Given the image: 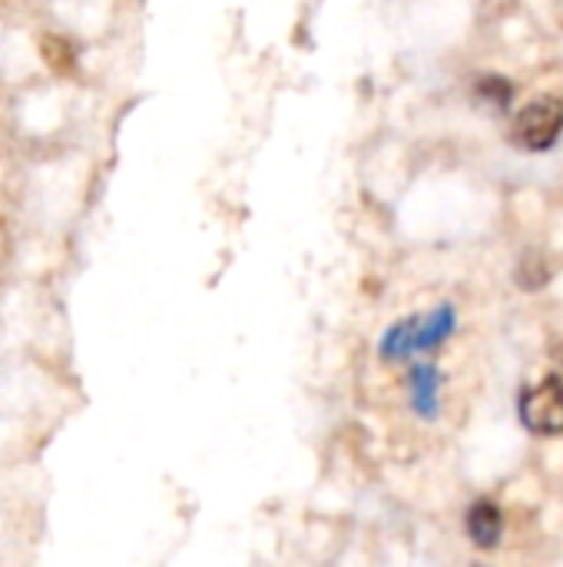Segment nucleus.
<instances>
[{"label": "nucleus", "mask_w": 563, "mask_h": 567, "mask_svg": "<svg viewBox=\"0 0 563 567\" xmlns=\"http://www.w3.org/2000/svg\"><path fill=\"white\" fill-rule=\"evenodd\" d=\"M561 130L563 103L557 96H538V100H531V103L518 113V120H514V140H518L524 150H534V153L554 146L557 136H561Z\"/></svg>", "instance_id": "obj_1"}, {"label": "nucleus", "mask_w": 563, "mask_h": 567, "mask_svg": "<svg viewBox=\"0 0 563 567\" xmlns=\"http://www.w3.org/2000/svg\"><path fill=\"white\" fill-rule=\"evenodd\" d=\"M521 422L538 435H561L563 382L557 375H548L538 389L521 395Z\"/></svg>", "instance_id": "obj_2"}, {"label": "nucleus", "mask_w": 563, "mask_h": 567, "mask_svg": "<svg viewBox=\"0 0 563 567\" xmlns=\"http://www.w3.org/2000/svg\"><path fill=\"white\" fill-rule=\"evenodd\" d=\"M468 535L478 548L491 551L501 545V535H504V518L498 512V505L491 502H478L471 512H468Z\"/></svg>", "instance_id": "obj_3"}, {"label": "nucleus", "mask_w": 563, "mask_h": 567, "mask_svg": "<svg viewBox=\"0 0 563 567\" xmlns=\"http://www.w3.org/2000/svg\"><path fill=\"white\" fill-rule=\"evenodd\" d=\"M411 405L421 419H435L438 415V389H441V375L435 365H415L411 369Z\"/></svg>", "instance_id": "obj_4"}, {"label": "nucleus", "mask_w": 563, "mask_h": 567, "mask_svg": "<svg viewBox=\"0 0 563 567\" xmlns=\"http://www.w3.org/2000/svg\"><path fill=\"white\" fill-rule=\"evenodd\" d=\"M455 332V309L441 306L431 316L418 319V332H415V352H431L438 349L448 336Z\"/></svg>", "instance_id": "obj_5"}, {"label": "nucleus", "mask_w": 563, "mask_h": 567, "mask_svg": "<svg viewBox=\"0 0 563 567\" xmlns=\"http://www.w3.org/2000/svg\"><path fill=\"white\" fill-rule=\"evenodd\" d=\"M415 332H418V319H402V322H395V326L385 332V339H382V359H385V362H398V359L411 355V352H415Z\"/></svg>", "instance_id": "obj_6"}, {"label": "nucleus", "mask_w": 563, "mask_h": 567, "mask_svg": "<svg viewBox=\"0 0 563 567\" xmlns=\"http://www.w3.org/2000/svg\"><path fill=\"white\" fill-rule=\"evenodd\" d=\"M40 50H43V60L56 73H73L76 70V47L66 37H43Z\"/></svg>", "instance_id": "obj_7"}, {"label": "nucleus", "mask_w": 563, "mask_h": 567, "mask_svg": "<svg viewBox=\"0 0 563 567\" xmlns=\"http://www.w3.org/2000/svg\"><path fill=\"white\" fill-rule=\"evenodd\" d=\"M511 96H514V86H511L504 76H484V80L478 83V100H481L484 106H491L494 113H508Z\"/></svg>", "instance_id": "obj_8"}, {"label": "nucleus", "mask_w": 563, "mask_h": 567, "mask_svg": "<svg viewBox=\"0 0 563 567\" xmlns=\"http://www.w3.org/2000/svg\"><path fill=\"white\" fill-rule=\"evenodd\" d=\"M478 567H481V565H478Z\"/></svg>", "instance_id": "obj_9"}]
</instances>
